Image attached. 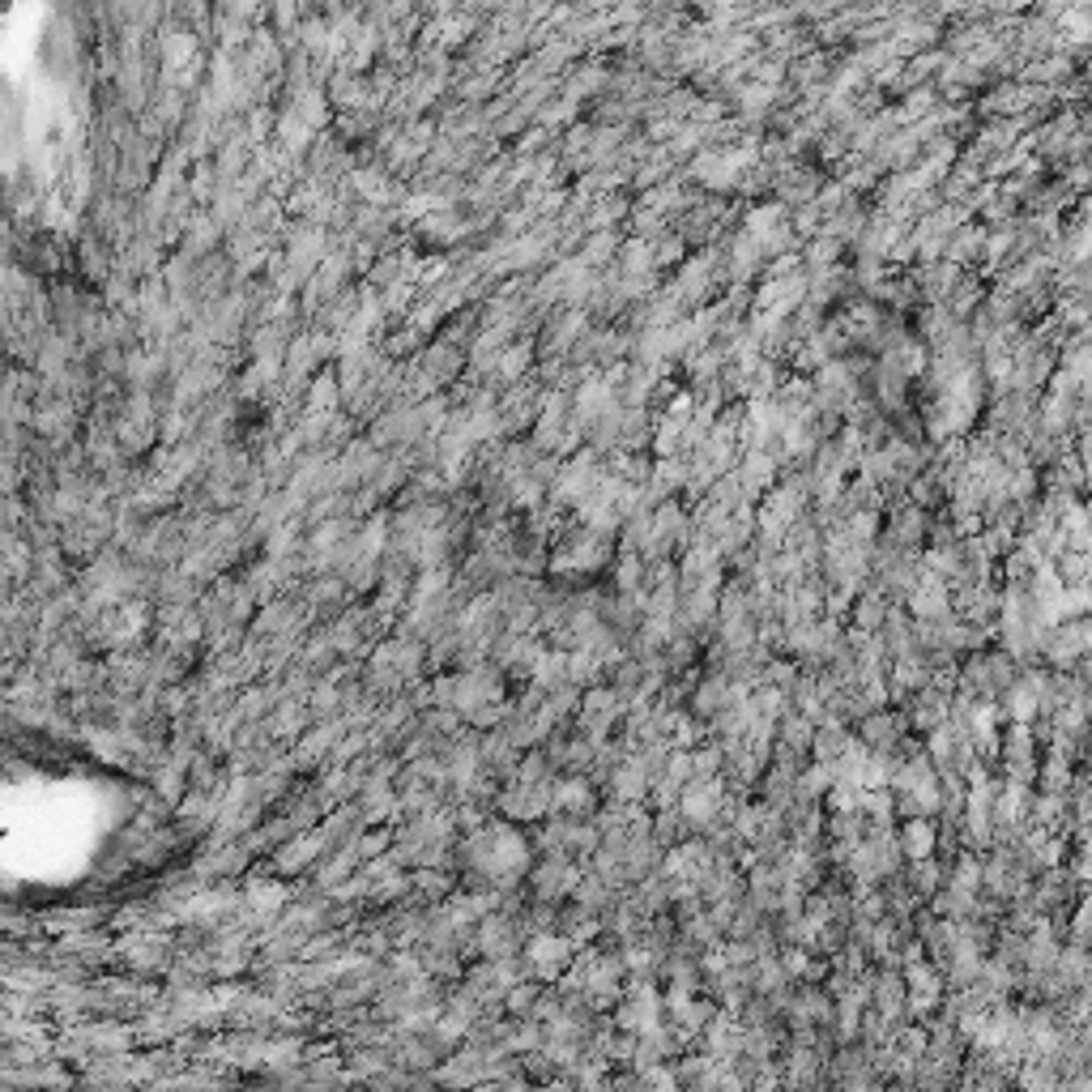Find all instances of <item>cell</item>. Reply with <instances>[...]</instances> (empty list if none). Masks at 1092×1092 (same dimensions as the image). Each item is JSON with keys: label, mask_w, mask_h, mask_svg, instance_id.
<instances>
[{"label": "cell", "mask_w": 1092, "mask_h": 1092, "mask_svg": "<svg viewBox=\"0 0 1092 1092\" xmlns=\"http://www.w3.org/2000/svg\"><path fill=\"white\" fill-rule=\"evenodd\" d=\"M1084 653H1088V644H1084V628H1079V623H1067V628H1058L1054 637L1046 640V658L1054 662V666H1076Z\"/></svg>", "instance_id": "1"}, {"label": "cell", "mask_w": 1092, "mask_h": 1092, "mask_svg": "<svg viewBox=\"0 0 1092 1092\" xmlns=\"http://www.w3.org/2000/svg\"><path fill=\"white\" fill-rule=\"evenodd\" d=\"M909 995H913V1002H918V1007H935V1002H939V977H935V969L913 965V969H909Z\"/></svg>", "instance_id": "2"}, {"label": "cell", "mask_w": 1092, "mask_h": 1092, "mask_svg": "<svg viewBox=\"0 0 1092 1092\" xmlns=\"http://www.w3.org/2000/svg\"><path fill=\"white\" fill-rule=\"evenodd\" d=\"M905 849L913 853V858H930L935 853V828H930L926 819H909V828H905Z\"/></svg>", "instance_id": "3"}, {"label": "cell", "mask_w": 1092, "mask_h": 1092, "mask_svg": "<svg viewBox=\"0 0 1092 1092\" xmlns=\"http://www.w3.org/2000/svg\"><path fill=\"white\" fill-rule=\"evenodd\" d=\"M1062 900H1067V879H1062V875H1050L1046 883H1041V892H1037V905L1050 913L1054 905H1062Z\"/></svg>", "instance_id": "4"}, {"label": "cell", "mask_w": 1092, "mask_h": 1092, "mask_svg": "<svg viewBox=\"0 0 1092 1092\" xmlns=\"http://www.w3.org/2000/svg\"><path fill=\"white\" fill-rule=\"evenodd\" d=\"M1067 376H1071V380H1092V342H1084L1067 359Z\"/></svg>", "instance_id": "5"}, {"label": "cell", "mask_w": 1092, "mask_h": 1092, "mask_svg": "<svg viewBox=\"0 0 1092 1092\" xmlns=\"http://www.w3.org/2000/svg\"><path fill=\"white\" fill-rule=\"evenodd\" d=\"M1076 819L1079 823L1092 819V781H1079L1076 786Z\"/></svg>", "instance_id": "6"}, {"label": "cell", "mask_w": 1092, "mask_h": 1092, "mask_svg": "<svg viewBox=\"0 0 1092 1092\" xmlns=\"http://www.w3.org/2000/svg\"><path fill=\"white\" fill-rule=\"evenodd\" d=\"M1092 252V222L1079 231V244H1076V256H1088Z\"/></svg>", "instance_id": "7"}, {"label": "cell", "mask_w": 1092, "mask_h": 1092, "mask_svg": "<svg viewBox=\"0 0 1092 1092\" xmlns=\"http://www.w3.org/2000/svg\"><path fill=\"white\" fill-rule=\"evenodd\" d=\"M1079 674H1084V688H1092V658H1088V653L1079 658Z\"/></svg>", "instance_id": "8"}]
</instances>
